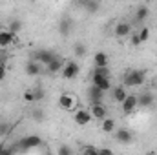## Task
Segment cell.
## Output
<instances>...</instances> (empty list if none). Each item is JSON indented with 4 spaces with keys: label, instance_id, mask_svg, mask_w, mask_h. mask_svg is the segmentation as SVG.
Returning <instances> with one entry per match:
<instances>
[{
    "label": "cell",
    "instance_id": "obj_17",
    "mask_svg": "<svg viewBox=\"0 0 157 155\" xmlns=\"http://www.w3.org/2000/svg\"><path fill=\"white\" fill-rule=\"evenodd\" d=\"M71 29H73V24H71L70 18H62V20L59 22V33H60L62 37H70V35H71Z\"/></svg>",
    "mask_w": 157,
    "mask_h": 155
},
{
    "label": "cell",
    "instance_id": "obj_22",
    "mask_svg": "<svg viewBox=\"0 0 157 155\" xmlns=\"http://www.w3.org/2000/svg\"><path fill=\"white\" fill-rule=\"evenodd\" d=\"M73 53H75V57H78V59H84V57L88 55V47H86V44L77 42V44L73 46Z\"/></svg>",
    "mask_w": 157,
    "mask_h": 155
},
{
    "label": "cell",
    "instance_id": "obj_2",
    "mask_svg": "<svg viewBox=\"0 0 157 155\" xmlns=\"http://www.w3.org/2000/svg\"><path fill=\"white\" fill-rule=\"evenodd\" d=\"M144 80H146V71L144 70H128L122 77V84L126 88H135V86L144 84Z\"/></svg>",
    "mask_w": 157,
    "mask_h": 155
},
{
    "label": "cell",
    "instance_id": "obj_1",
    "mask_svg": "<svg viewBox=\"0 0 157 155\" xmlns=\"http://www.w3.org/2000/svg\"><path fill=\"white\" fill-rule=\"evenodd\" d=\"M91 84H95L97 88H101L102 91H110L112 89V80H110V70L108 66L104 68H93V73H91Z\"/></svg>",
    "mask_w": 157,
    "mask_h": 155
},
{
    "label": "cell",
    "instance_id": "obj_24",
    "mask_svg": "<svg viewBox=\"0 0 157 155\" xmlns=\"http://www.w3.org/2000/svg\"><path fill=\"white\" fill-rule=\"evenodd\" d=\"M7 29H9V31H13V33L17 35V33H18V31L22 29V22H20V20H11V22H9V28H7Z\"/></svg>",
    "mask_w": 157,
    "mask_h": 155
},
{
    "label": "cell",
    "instance_id": "obj_33",
    "mask_svg": "<svg viewBox=\"0 0 157 155\" xmlns=\"http://www.w3.org/2000/svg\"><path fill=\"white\" fill-rule=\"evenodd\" d=\"M77 2H78V4H82V2H84V0H77Z\"/></svg>",
    "mask_w": 157,
    "mask_h": 155
},
{
    "label": "cell",
    "instance_id": "obj_8",
    "mask_svg": "<svg viewBox=\"0 0 157 155\" xmlns=\"http://www.w3.org/2000/svg\"><path fill=\"white\" fill-rule=\"evenodd\" d=\"M115 141L121 142V144H130L132 141H133V135H132V131L130 130H126V128H115Z\"/></svg>",
    "mask_w": 157,
    "mask_h": 155
},
{
    "label": "cell",
    "instance_id": "obj_13",
    "mask_svg": "<svg viewBox=\"0 0 157 155\" xmlns=\"http://www.w3.org/2000/svg\"><path fill=\"white\" fill-rule=\"evenodd\" d=\"M154 95L150 93V91H143V93H139L137 95V104H139V108H150V106H154Z\"/></svg>",
    "mask_w": 157,
    "mask_h": 155
},
{
    "label": "cell",
    "instance_id": "obj_19",
    "mask_svg": "<svg viewBox=\"0 0 157 155\" xmlns=\"http://www.w3.org/2000/svg\"><path fill=\"white\" fill-rule=\"evenodd\" d=\"M62 66H64V62H62L59 57H55V59L46 66V71L51 73V75H55V73H60V71H62Z\"/></svg>",
    "mask_w": 157,
    "mask_h": 155
},
{
    "label": "cell",
    "instance_id": "obj_14",
    "mask_svg": "<svg viewBox=\"0 0 157 155\" xmlns=\"http://www.w3.org/2000/svg\"><path fill=\"white\" fill-rule=\"evenodd\" d=\"M113 33H115L117 39H124V37H128V35L132 33V24H130V22H119V24H115Z\"/></svg>",
    "mask_w": 157,
    "mask_h": 155
},
{
    "label": "cell",
    "instance_id": "obj_28",
    "mask_svg": "<svg viewBox=\"0 0 157 155\" xmlns=\"http://www.w3.org/2000/svg\"><path fill=\"white\" fill-rule=\"evenodd\" d=\"M82 153H86V155H97V153H99V148H95V146H84V148H82Z\"/></svg>",
    "mask_w": 157,
    "mask_h": 155
},
{
    "label": "cell",
    "instance_id": "obj_21",
    "mask_svg": "<svg viewBox=\"0 0 157 155\" xmlns=\"http://www.w3.org/2000/svg\"><path fill=\"white\" fill-rule=\"evenodd\" d=\"M101 130H102L104 133H113V131H115V120L110 119V117H104V119H102V126H101Z\"/></svg>",
    "mask_w": 157,
    "mask_h": 155
},
{
    "label": "cell",
    "instance_id": "obj_30",
    "mask_svg": "<svg viewBox=\"0 0 157 155\" xmlns=\"http://www.w3.org/2000/svg\"><path fill=\"white\" fill-rule=\"evenodd\" d=\"M9 131V124L7 122H0V137H6Z\"/></svg>",
    "mask_w": 157,
    "mask_h": 155
},
{
    "label": "cell",
    "instance_id": "obj_9",
    "mask_svg": "<svg viewBox=\"0 0 157 155\" xmlns=\"http://www.w3.org/2000/svg\"><path fill=\"white\" fill-rule=\"evenodd\" d=\"M90 112H91L93 119H99V120H102L104 117H108V110H106V106L102 102H91Z\"/></svg>",
    "mask_w": 157,
    "mask_h": 155
},
{
    "label": "cell",
    "instance_id": "obj_31",
    "mask_svg": "<svg viewBox=\"0 0 157 155\" xmlns=\"http://www.w3.org/2000/svg\"><path fill=\"white\" fill-rule=\"evenodd\" d=\"M24 100H26V102H35V97H33V91H31V89H28V91L24 93Z\"/></svg>",
    "mask_w": 157,
    "mask_h": 155
},
{
    "label": "cell",
    "instance_id": "obj_11",
    "mask_svg": "<svg viewBox=\"0 0 157 155\" xmlns=\"http://www.w3.org/2000/svg\"><path fill=\"white\" fill-rule=\"evenodd\" d=\"M15 33L13 31H9V29H0V47L2 49H6V47H9L13 42H15Z\"/></svg>",
    "mask_w": 157,
    "mask_h": 155
},
{
    "label": "cell",
    "instance_id": "obj_32",
    "mask_svg": "<svg viewBox=\"0 0 157 155\" xmlns=\"http://www.w3.org/2000/svg\"><path fill=\"white\" fill-rule=\"evenodd\" d=\"M130 44H132V46H141V44H143L137 33H133V35H132V40H130Z\"/></svg>",
    "mask_w": 157,
    "mask_h": 155
},
{
    "label": "cell",
    "instance_id": "obj_10",
    "mask_svg": "<svg viewBox=\"0 0 157 155\" xmlns=\"http://www.w3.org/2000/svg\"><path fill=\"white\" fill-rule=\"evenodd\" d=\"M104 95H106V91H102V89H101V88H97L95 84H91V86H90V89H88L90 102H102V100H104Z\"/></svg>",
    "mask_w": 157,
    "mask_h": 155
},
{
    "label": "cell",
    "instance_id": "obj_18",
    "mask_svg": "<svg viewBox=\"0 0 157 155\" xmlns=\"http://www.w3.org/2000/svg\"><path fill=\"white\" fill-rule=\"evenodd\" d=\"M93 64H95L97 68H104V66H108V64H110L108 53H104V51H97V53L93 55Z\"/></svg>",
    "mask_w": 157,
    "mask_h": 155
},
{
    "label": "cell",
    "instance_id": "obj_5",
    "mask_svg": "<svg viewBox=\"0 0 157 155\" xmlns=\"http://www.w3.org/2000/svg\"><path fill=\"white\" fill-rule=\"evenodd\" d=\"M78 71H80V68H78V64L75 60H70V62H64V66H62V71H60V75L64 78H75L78 75Z\"/></svg>",
    "mask_w": 157,
    "mask_h": 155
},
{
    "label": "cell",
    "instance_id": "obj_25",
    "mask_svg": "<svg viewBox=\"0 0 157 155\" xmlns=\"http://www.w3.org/2000/svg\"><path fill=\"white\" fill-rule=\"evenodd\" d=\"M31 117H33V120H37V122H42V120H44V112H42L40 108H35V110L31 112Z\"/></svg>",
    "mask_w": 157,
    "mask_h": 155
},
{
    "label": "cell",
    "instance_id": "obj_16",
    "mask_svg": "<svg viewBox=\"0 0 157 155\" xmlns=\"http://www.w3.org/2000/svg\"><path fill=\"white\" fill-rule=\"evenodd\" d=\"M42 64L40 62H37L35 59H31L28 64H26V73L29 75V77H39L40 73H42V68H40Z\"/></svg>",
    "mask_w": 157,
    "mask_h": 155
},
{
    "label": "cell",
    "instance_id": "obj_6",
    "mask_svg": "<svg viewBox=\"0 0 157 155\" xmlns=\"http://www.w3.org/2000/svg\"><path fill=\"white\" fill-rule=\"evenodd\" d=\"M55 57H57V55H55L53 51H49V49H39V51H35V55H33V59H35L37 62H40L42 66H48Z\"/></svg>",
    "mask_w": 157,
    "mask_h": 155
},
{
    "label": "cell",
    "instance_id": "obj_29",
    "mask_svg": "<svg viewBox=\"0 0 157 155\" xmlns=\"http://www.w3.org/2000/svg\"><path fill=\"white\" fill-rule=\"evenodd\" d=\"M57 153H60V155H71V153H73V150H71L70 146H59Z\"/></svg>",
    "mask_w": 157,
    "mask_h": 155
},
{
    "label": "cell",
    "instance_id": "obj_4",
    "mask_svg": "<svg viewBox=\"0 0 157 155\" xmlns=\"http://www.w3.org/2000/svg\"><path fill=\"white\" fill-rule=\"evenodd\" d=\"M137 108H139V104H137V95H133V93H128L126 99L121 102V110H122L124 115H132Z\"/></svg>",
    "mask_w": 157,
    "mask_h": 155
},
{
    "label": "cell",
    "instance_id": "obj_3",
    "mask_svg": "<svg viewBox=\"0 0 157 155\" xmlns=\"http://www.w3.org/2000/svg\"><path fill=\"white\" fill-rule=\"evenodd\" d=\"M42 142H44V141H42L40 135H26V137L20 139L18 148H20V150H33V148L42 146Z\"/></svg>",
    "mask_w": 157,
    "mask_h": 155
},
{
    "label": "cell",
    "instance_id": "obj_23",
    "mask_svg": "<svg viewBox=\"0 0 157 155\" xmlns=\"http://www.w3.org/2000/svg\"><path fill=\"white\" fill-rule=\"evenodd\" d=\"M80 6L86 7L88 13H95V11H99V2H97V0H84Z\"/></svg>",
    "mask_w": 157,
    "mask_h": 155
},
{
    "label": "cell",
    "instance_id": "obj_15",
    "mask_svg": "<svg viewBox=\"0 0 157 155\" xmlns=\"http://www.w3.org/2000/svg\"><path fill=\"white\" fill-rule=\"evenodd\" d=\"M126 95H128V91H126V86L124 84H119L115 88H112V99L115 102H119V104L126 99Z\"/></svg>",
    "mask_w": 157,
    "mask_h": 155
},
{
    "label": "cell",
    "instance_id": "obj_7",
    "mask_svg": "<svg viewBox=\"0 0 157 155\" xmlns=\"http://www.w3.org/2000/svg\"><path fill=\"white\" fill-rule=\"evenodd\" d=\"M59 108L64 110V112H71L75 108V97L70 95V93H62L59 97Z\"/></svg>",
    "mask_w": 157,
    "mask_h": 155
},
{
    "label": "cell",
    "instance_id": "obj_26",
    "mask_svg": "<svg viewBox=\"0 0 157 155\" xmlns=\"http://www.w3.org/2000/svg\"><path fill=\"white\" fill-rule=\"evenodd\" d=\"M31 91H33L35 102H39V100H42V99H44V89H42V88H33Z\"/></svg>",
    "mask_w": 157,
    "mask_h": 155
},
{
    "label": "cell",
    "instance_id": "obj_27",
    "mask_svg": "<svg viewBox=\"0 0 157 155\" xmlns=\"http://www.w3.org/2000/svg\"><path fill=\"white\" fill-rule=\"evenodd\" d=\"M137 35H139L141 42H146V40H148V37H150V29H148V28H141V31H139Z\"/></svg>",
    "mask_w": 157,
    "mask_h": 155
},
{
    "label": "cell",
    "instance_id": "obj_20",
    "mask_svg": "<svg viewBox=\"0 0 157 155\" xmlns=\"http://www.w3.org/2000/svg\"><path fill=\"white\" fill-rule=\"evenodd\" d=\"M148 15H150L148 7H146V6H139V7H137V11H135V17H133V20H135L137 24H141V22H144V20L148 18Z\"/></svg>",
    "mask_w": 157,
    "mask_h": 155
},
{
    "label": "cell",
    "instance_id": "obj_12",
    "mask_svg": "<svg viewBox=\"0 0 157 155\" xmlns=\"http://www.w3.org/2000/svg\"><path fill=\"white\" fill-rule=\"evenodd\" d=\"M73 119H75V122L78 126H88L93 117H91V112H88V110H78V112H75Z\"/></svg>",
    "mask_w": 157,
    "mask_h": 155
}]
</instances>
